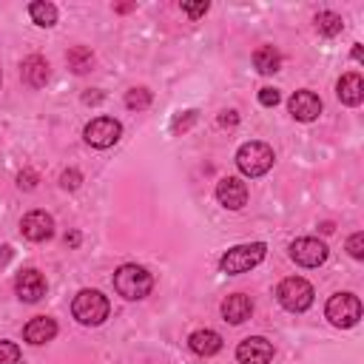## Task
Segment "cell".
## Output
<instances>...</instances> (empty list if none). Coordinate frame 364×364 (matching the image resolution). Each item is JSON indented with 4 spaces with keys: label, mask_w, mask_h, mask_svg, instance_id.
I'll list each match as a JSON object with an SVG mask.
<instances>
[{
    "label": "cell",
    "mask_w": 364,
    "mask_h": 364,
    "mask_svg": "<svg viewBox=\"0 0 364 364\" xmlns=\"http://www.w3.org/2000/svg\"><path fill=\"white\" fill-rule=\"evenodd\" d=\"M290 259L301 267H318L327 259V245L313 239V236H301L290 245Z\"/></svg>",
    "instance_id": "cell-8"
},
{
    "label": "cell",
    "mask_w": 364,
    "mask_h": 364,
    "mask_svg": "<svg viewBox=\"0 0 364 364\" xmlns=\"http://www.w3.org/2000/svg\"><path fill=\"white\" fill-rule=\"evenodd\" d=\"M54 336H57V321L48 318V316H34V318L23 327V338H26L28 344H34V347L51 341Z\"/></svg>",
    "instance_id": "cell-14"
},
{
    "label": "cell",
    "mask_w": 364,
    "mask_h": 364,
    "mask_svg": "<svg viewBox=\"0 0 364 364\" xmlns=\"http://www.w3.org/2000/svg\"><path fill=\"white\" fill-rule=\"evenodd\" d=\"M125 105H128L131 111L148 108V105H151V91H148V88H131V91L125 94Z\"/></svg>",
    "instance_id": "cell-23"
},
{
    "label": "cell",
    "mask_w": 364,
    "mask_h": 364,
    "mask_svg": "<svg viewBox=\"0 0 364 364\" xmlns=\"http://www.w3.org/2000/svg\"><path fill=\"white\" fill-rule=\"evenodd\" d=\"M131 9H134V3H119L117 6V11H131Z\"/></svg>",
    "instance_id": "cell-36"
},
{
    "label": "cell",
    "mask_w": 364,
    "mask_h": 364,
    "mask_svg": "<svg viewBox=\"0 0 364 364\" xmlns=\"http://www.w3.org/2000/svg\"><path fill=\"white\" fill-rule=\"evenodd\" d=\"M216 199L228 210H239L247 202V185L239 176H225V179L216 182Z\"/></svg>",
    "instance_id": "cell-10"
},
{
    "label": "cell",
    "mask_w": 364,
    "mask_h": 364,
    "mask_svg": "<svg viewBox=\"0 0 364 364\" xmlns=\"http://www.w3.org/2000/svg\"><path fill=\"white\" fill-rule=\"evenodd\" d=\"M239 364H267L273 358V344L262 336H250L236 347Z\"/></svg>",
    "instance_id": "cell-12"
},
{
    "label": "cell",
    "mask_w": 364,
    "mask_h": 364,
    "mask_svg": "<svg viewBox=\"0 0 364 364\" xmlns=\"http://www.w3.org/2000/svg\"><path fill=\"white\" fill-rule=\"evenodd\" d=\"M188 344L196 355H213L222 350V336L216 330H196V333H191Z\"/></svg>",
    "instance_id": "cell-18"
},
{
    "label": "cell",
    "mask_w": 364,
    "mask_h": 364,
    "mask_svg": "<svg viewBox=\"0 0 364 364\" xmlns=\"http://www.w3.org/2000/svg\"><path fill=\"white\" fill-rule=\"evenodd\" d=\"M80 182H82V173H80L77 168H68V171H63V173H60V185H63L65 191L80 188Z\"/></svg>",
    "instance_id": "cell-25"
},
{
    "label": "cell",
    "mask_w": 364,
    "mask_h": 364,
    "mask_svg": "<svg viewBox=\"0 0 364 364\" xmlns=\"http://www.w3.org/2000/svg\"><path fill=\"white\" fill-rule=\"evenodd\" d=\"M264 253H267V245H264V242L236 245V247H230V250L219 259V267H222V273H230V276L247 273L250 267H256V264L264 259Z\"/></svg>",
    "instance_id": "cell-4"
},
{
    "label": "cell",
    "mask_w": 364,
    "mask_h": 364,
    "mask_svg": "<svg viewBox=\"0 0 364 364\" xmlns=\"http://www.w3.org/2000/svg\"><path fill=\"white\" fill-rule=\"evenodd\" d=\"M82 102H88V105L91 102H102V94L100 91H88V94H82Z\"/></svg>",
    "instance_id": "cell-33"
},
{
    "label": "cell",
    "mask_w": 364,
    "mask_h": 364,
    "mask_svg": "<svg viewBox=\"0 0 364 364\" xmlns=\"http://www.w3.org/2000/svg\"><path fill=\"white\" fill-rule=\"evenodd\" d=\"M361 57H364V51H361V46L355 43V46H353V60H361Z\"/></svg>",
    "instance_id": "cell-35"
},
{
    "label": "cell",
    "mask_w": 364,
    "mask_h": 364,
    "mask_svg": "<svg viewBox=\"0 0 364 364\" xmlns=\"http://www.w3.org/2000/svg\"><path fill=\"white\" fill-rule=\"evenodd\" d=\"M273 159H276L273 156V148L267 142H259V139L245 142L236 151V165H239V171L245 176H262V173H267L273 168Z\"/></svg>",
    "instance_id": "cell-3"
},
{
    "label": "cell",
    "mask_w": 364,
    "mask_h": 364,
    "mask_svg": "<svg viewBox=\"0 0 364 364\" xmlns=\"http://www.w3.org/2000/svg\"><path fill=\"white\" fill-rule=\"evenodd\" d=\"M347 250L353 259H364V233H353L347 239Z\"/></svg>",
    "instance_id": "cell-28"
},
{
    "label": "cell",
    "mask_w": 364,
    "mask_h": 364,
    "mask_svg": "<svg viewBox=\"0 0 364 364\" xmlns=\"http://www.w3.org/2000/svg\"><path fill=\"white\" fill-rule=\"evenodd\" d=\"M82 136L91 148H111L122 136V125L114 117H97L82 128Z\"/></svg>",
    "instance_id": "cell-7"
},
{
    "label": "cell",
    "mask_w": 364,
    "mask_h": 364,
    "mask_svg": "<svg viewBox=\"0 0 364 364\" xmlns=\"http://www.w3.org/2000/svg\"><path fill=\"white\" fill-rule=\"evenodd\" d=\"M253 65H256L259 74H276L279 65H282V54L273 46H259L253 51Z\"/></svg>",
    "instance_id": "cell-19"
},
{
    "label": "cell",
    "mask_w": 364,
    "mask_h": 364,
    "mask_svg": "<svg viewBox=\"0 0 364 364\" xmlns=\"http://www.w3.org/2000/svg\"><path fill=\"white\" fill-rule=\"evenodd\" d=\"M193 122H196V111H185V114H179V117L173 119L171 131H173V134H179V131H188Z\"/></svg>",
    "instance_id": "cell-27"
},
{
    "label": "cell",
    "mask_w": 364,
    "mask_h": 364,
    "mask_svg": "<svg viewBox=\"0 0 364 364\" xmlns=\"http://www.w3.org/2000/svg\"><path fill=\"white\" fill-rule=\"evenodd\" d=\"M336 94H338V100L344 105H358L364 100V80H361V74H355V71L344 74L338 80V85H336Z\"/></svg>",
    "instance_id": "cell-17"
},
{
    "label": "cell",
    "mask_w": 364,
    "mask_h": 364,
    "mask_svg": "<svg viewBox=\"0 0 364 364\" xmlns=\"http://www.w3.org/2000/svg\"><path fill=\"white\" fill-rule=\"evenodd\" d=\"M324 313H327L330 324H336V327H353L361 318V301L353 293H336V296H330Z\"/></svg>",
    "instance_id": "cell-6"
},
{
    "label": "cell",
    "mask_w": 364,
    "mask_h": 364,
    "mask_svg": "<svg viewBox=\"0 0 364 364\" xmlns=\"http://www.w3.org/2000/svg\"><path fill=\"white\" fill-rule=\"evenodd\" d=\"M23 82H28L31 88H43L48 82V60L40 54H31L23 60Z\"/></svg>",
    "instance_id": "cell-16"
},
{
    "label": "cell",
    "mask_w": 364,
    "mask_h": 364,
    "mask_svg": "<svg viewBox=\"0 0 364 364\" xmlns=\"http://www.w3.org/2000/svg\"><path fill=\"white\" fill-rule=\"evenodd\" d=\"M11 253H14V250H11L9 245H3V247H0V267H3V264H9V259H11Z\"/></svg>",
    "instance_id": "cell-34"
},
{
    "label": "cell",
    "mask_w": 364,
    "mask_h": 364,
    "mask_svg": "<svg viewBox=\"0 0 364 364\" xmlns=\"http://www.w3.org/2000/svg\"><path fill=\"white\" fill-rule=\"evenodd\" d=\"M321 233H333V222H321Z\"/></svg>",
    "instance_id": "cell-37"
},
{
    "label": "cell",
    "mask_w": 364,
    "mask_h": 364,
    "mask_svg": "<svg viewBox=\"0 0 364 364\" xmlns=\"http://www.w3.org/2000/svg\"><path fill=\"white\" fill-rule=\"evenodd\" d=\"M236 122H239V114L236 111H222L219 114V125L222 128H236Z\"/></svg>",
    "instance_id": "cell-31"
},
{
    "label": "cell",
    "mask_w": 364,
    "mask_h": 364,
    "mask_svg": "<svg viewBox=\"0 0 364 364\" xmlns=\"http://www.w3.org/2000/svg\"><path fill=\"white\" fill-rule=\"evenodd\" d=\"M14 293H17V299L26 301V304L40 301V299L46 296V279H43V273L34 270V267L20 270L17 279H14Z\"/></svg>",
    "instance_id": "cell-9"
},
{
    "label": "cell",
    "mask_w": 364,
    "mask_h": 364,
    "mask_svg": "<svg viewBox=\"0 0 364 364\" xmlns=\"http://www.w3.org/2000/svg\"><path fill=\"white\" fill-rule=\"evenodd\" d=\"M276 299H279V304H282L284 310L301 313V310H307V307L313 304V284H310L307 279H301V276H290V279H284V282L279 284Z\"/></svg>",
    "instance_id": "cell-5"
},
{
    "label": "cell",
    "mask_w": 364,
    "mask_h": 364,
    "mask_svg": "<svg viewBox=\"0 0 364 364\" xmlns=\"http://www.w3.org/2000/svg\"><path fill=\"white\" fill-rule=\"evenodd\" d=\"M71 313H74V318H77L80 324L97 327V324H102V321L108 318L111 304H108V299H105L100 290H88V287H85V290H80V293L74 296Z\"/></svg>",
    "instance_id": "cell-2"
},
{
    "label": "cell",
    "mask_w": 364,
    "mask_h": 364,
    "mask_svg": "<svg viewBox=\"0 0 364 364\" xmlns=\"http://www.w3.org/2000/svg\"><path fill=\"white\" fill-rule=\"evenodd\" d=\"M80 239H82V236H80V230L65 233V245H68V247H77V245H80Z\"/></svg>",
    "instance_id": "cell-32"
},
{
    "label": "cell",
    "mask_w": 364,
    "mask_h": 364,
    "mask_svg": "<svg viewBox=\"0 0 364 364\" xmlns=\"http://www.w3.org/2000/svg\"><path fill=\"white\" fill-rule=\"evenodd\" d=\"M287 108H290L293 119H299V122H313V119L321 114V100H318V94H313V91H296V94L290 97Z\"/></svg>",
    "instance_id": "cell-13"
},
{
    "label": "cell",
    "mask_w": 364,
    "mask_h": 364,
    "mask_svg": "<svg viewBox=\"0 0 364 364\" xmlns=\"http://www.w3.org/2000/svg\"><path fill=\"white\" fill-rule=\"evenodd\" d=\"M151 287H154V276L142 264H122L114 273V290L128 301L145 299L151 293Z\"/></svg>",
    "instance_id": "cell-1"
},
{
    "label": "cell",
    "mask_w": 364,
    "mask_h": 364,
    "mask_svg": "<svg viewBox=\"0 0 364 364\" xmlns=\"http://www.w3.org/2000/svg\"><path fill=\"white\" fill-rule=\"evenodd\" d=\"M37 182H40V176H37V171H31V168H26V171L17 173V185H20L23 191H34Z\"/></svg>",
    "instance_id": "cell-26"
},
{
    "label": "cell",
    "mask_w": 364,
    "mask_h": 364,
    "mask_svg": "<svg viewBox=\"0 0 364 364\" xmlns=\"http://www.w3.org/2000/svg\"><path fill=\"white\" fill-rule=\"evenodd\" d=\"M316 28H318L324 37H336V34H341L344 20H341V14H336V11H318V14H316Z\"/></svg>",
    "instance_id": "cell-22"
},
{
    "label": "cell",
    "mask_w": 364,
    "mask_h": 364,
    "mask_svg": "<svg viewBox=\"0 0 364 364\" xmlns=\"http://www.w3.org/2000/svg\"><path fill=\"white\" fill-rule=\"evenodd\" d=\"M20 361V347L14 341H0V364H17Z\"/></svg>",
    "instance_id": "cell-24"
},
{
    "label": "cell",
    "mask_w": 364,
    "mask_h": 364,
    "mask_svg": "<svg viewBox=\"0 0 364 364\" xmlns=\"http://www.w3.org/2000/svg\"><path fill=\"white\" fill-rule=\"evenodd\" d=\"M279 100H282V97H279V91H276V88H270V85H264V88L259 91V102H262L264 108H273Z\"/></svg>",
    "instance_id": "cell-29"
},
{
    "label": "cell",
    "mask_w": 364,
    "mask_h": 364,
    "mask_svg": "<svg viewBox=\"0 0 364 364\" xmlns=\"http://www.w3.org/2000/svg\"><path fill=\"white\" fill-rule=\"evenodd\" d=\"M222 316H225V321H230V324L247 321V318L253 316V301H250V296H245V293L228 296V299L222 301Z\"/></svg>",
    "instance_id": "cell-15"
},
{
    "label": "cell",
    "mask_w": 364,
    "mask_h": 364,
    "mask_svg": "<svg viewBox=\"0 0 364 364\" xmlns=\"http://www.w3.org/2000/svg\"><path fill=\"white\" fill-rule=\"evenodd\" d=\"M20 230H23V236L31 239V242H46V239L54 236V219H51V213H46V210H31V213L23 216Z\"/></svg>",
    "instance_id": "cell-11"
},
{
    "label": "cell",
    "mask_w": 364,
    "mask_h": 364,
    "mask_svg": "<svg viewBox=\"0 0 364 364\" xmlns=\"http://www.w3.org/2000/svg\"><path fill=\"white\" fill-rule=\"evenodd\" d=\"M28 14H31V20H34L37 26H43V28H51V26L57 23V6H54V3H46V0H34V3L28 6Z\"/></svg>",
    "instance_id": "cell-20"
},
{
    "label": "cell",
    "mask_w": 364,
    "mask_h": 364,
    "mask_svg": "<svg viewBox=\"0 0 364 364\" xmlns=\"http://www.w3.org/2000/svg\"><path fill=\"white\" fill-rule=\"evenodd\" d=\"M208 9H210V3H185V6H182V11H185L188 17H193V20L202 17Z\"/></svg>",
    "instance_id": "cell-30"
},
{
    "label": "cell",
    "mask_w": 364,
    "mask_h": 364,
    "mask_svg": "<svg viewBox=\"0 0 364 364\" xmlns=\"http://www.w3.org/2000/svg\"><path fill=\"white\" fill-rule=\"evenodd\" d=\"M65 63H68V68H71L74 74H85V71H91V65H94V54H91V48H85V46H74V48L65 54Z\"/></svg>",
    "instance_id": "cell-21"
}]
</instances>
